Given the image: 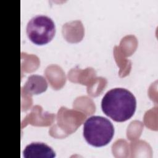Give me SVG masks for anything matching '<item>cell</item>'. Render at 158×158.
I'll use <instances>...</instances> for the list:
<instances>
[{
    "instance_id": "1",
    "label": "cell",
    "mask_w": 158,
    "mask_h": 158,
    "mask_svg": "<svg viewBox=\"0 0 158 158\" xmlns=\"http://www.w3.org/2000/svg\"><path fill=\"white\" fill-rule=\"evenodd\" d=\"M136 107L135 96L128 89L115 88L108 91L101 101L103 112L115 122H125L134 114Z\"/></svg>"
},
{
    "instance_id": "2",
    "label": "cell",
    "mask_w": 158,
    "mask_h": 158,
    "mask_svg": "<svg viewBox=\"0 0 158 158\" xmlns=\"http://www.w3.org/2000/svg\"><path fill=\"white\" fill-rule=\"evenodd\" d=\"M114 128L106 117L99 115L89 117L83 125V136L86 142L94 147L107 145L112 140Z\"/></svg>"
},
{
    "instance_id": "3",
    "label": "cell",
    "mask_w": 158,
    "mask_h": 158,
    "mask_svg": "<svg viewBox=\"0 0 158 158\" xmlns=\"http://www.w3.org/2000/svg\"><path fill=\"white\" fill-rule=\"evenodd\" d=\"M26 31L31 42L35 44L43 45L48 43L54 36L56 25L50 17L37 15L29 20Z\"/></svg>"
},
{
    "instance_id": "4",
    "label": "cell",
    "mask_w": 158,
    "mask_h": 158,
    "mask_svg": "<svg viewBox=\"0 0 158 158\" xmlns=\"http://www.w3.org/2000/svg\"><path fill=\"white\" fill-rule=\"evenodd\" d=\"M23 156L30 157H56V152L48 145L43 143L35 142L28 144L23 150Z\"/></svg>"
},
{
    "instance_id": "5",
    "label": "cell",
    "mask_w": 158,
    "mask_h": 158,
    "mask_svg": "<svg viewBox=\"0 0 158 158\" xmlns=\"http://www.w3.org/2000/svg\"><path fill=\"white\" fill-rule=\"evenodd\" d=\"M47 88L48 83L45 78L41 75H33L28 78L23 89L28 94H38L45 91Z\"/></svg>"
}]
</instances>
